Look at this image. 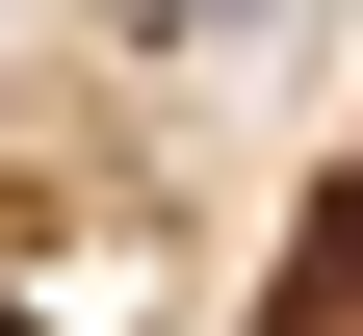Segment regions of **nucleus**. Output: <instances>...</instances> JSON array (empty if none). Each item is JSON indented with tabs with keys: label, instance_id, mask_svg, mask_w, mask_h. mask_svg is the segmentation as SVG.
Listing matches in <instances>:
<instances>
[{
	"label": "nucleus",
	"instance_id": "nucleus-1",
	"mask_svg": "<svg viewBox=\"0 0 363 336\" xmlns=\"http://www.w3.org/2000/svg\"><path fill=\"white\" fill-rule=\"evenodd\" d=\"M0 26H26V0H0Z\"/></svg>",
	"mask_w": 363,
	"mask_h": 336
}]
</instances>
